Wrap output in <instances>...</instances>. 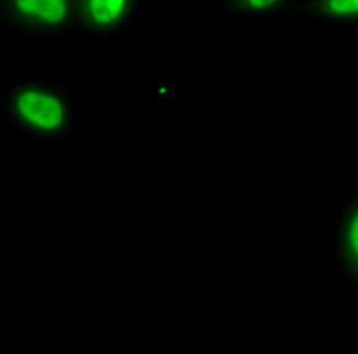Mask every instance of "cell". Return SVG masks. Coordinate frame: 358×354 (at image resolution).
<instances>
[{
    "instance_id": "cell-4",
    "label": "cell",
    "mask_w": 358,
    "mask_h": 354,
    "mask_svg": "<svg viewBox=\"0 0 358 354\" xmlns=\"http://www.w3.org/2000/svg\"><path fill=\"white\" fill-rule=\"evenodd\" d=\"M322 8L334 17H357L358 0H322Z\"/></svg>"
},
{
    "instance_id": "cell-2",
    "label": "cell",
    "mask_w": 358,
    "mask_h": 354,
    "mask_svg": "<svg viewBox=\"0 0 358 354\" xmlns=\"http://www.w3.org/2000/svg\"><path fill=\"white\" fill-rule=\"evenodd\" d=\"M16 3L23 13L52 23L62 21L67 8L65 0H16Z\"/></svg>"
},
{
    "instance_id": "cell-1",
    "label": "cell",
    "mask_w": 358,
    "mask_h": 354,
    "mask_svg": "<svg viewBox=\"0 0 358 354\" xmlns=\"http://www.w3.org/2000/svg\"><path fill=\"white\" fill-rule=\"evenodd\" d=\"M17 106L28 122L45 131L57 129L64 121L62 103L50 94L28 91L20 96Z\"/></svg>"
},
{
    "instance_id": "cell-6",
    "label": "cell",
    "mask_w": 358,
    "mask_h": 354,
    "mask_svg": "<svg viewBox=\"0 0 358 354\" xmlns=\"http://www.w3.org/2000/svg\"><path fill=\"white\" fill-rule=\"evenodd\" d=\"M277 0H248V5L252 6L253 8H268L273 3H276Z\"/></svg>"
},
{
    "instance_id": "cell-5",
    "label": "cell",
    "mask_w": 358,
    "mask_h": 354,
    "mask_svg": "<svg viewBox=\"0 0 358 354\" xmlns=\"http://www.w3.org/2000/svg\"><path fill=\"white\" fill-rule=\"evenodd\" d=\"M349 240H350L351 249L354 251L355 256L358 258V212L355 215L350 224Z\"/></svg>"
},
{
    "instance_id": "cell-3",
    "label": "cell",
    "mask_w": 358,
    "mask_h": 354,
    "mask_svg": "<svg viewBox=\"0 0 358 354\" xmlns=\"http://www.w3.org/2000/svg\"><path fill=\"white\" fill-rule=\"evenodd\" d=\"M127 0H89V10L94 20L101 24H109L122 15Z\"/></svg>"
}]
</instances>
